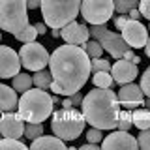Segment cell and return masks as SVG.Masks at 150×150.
Segmentation results:
<instances>
[{
    "instance_id": "bcb514c9",
    "label": "cell",
    "mask_w": 150,
    "mask_h": 150,
    "mask_svg": "<svg viewBox=\"0 0 150 150\" xmlns=\"http://www.w3.org/2000/svg\"><path fill=\"white\" fill-rule=\"evenodd\" d=\"M2 115H4V111H0V120H2Z\"/></svg>"
},
{
    "instance_id": "9a60e30c",
    "label": "cell",
    "mask_w": 150,
    "mask_h": 150,
    "mask_svg": "<svg viewBox=\"0 0 150 150\" xmlns=\"http://www.w3.org/2000/svg\"><path fill=\"white\" fill-rule=\"evenodd\" d=\"M100 144H101V148H103V150H115V148L135 150V148H139L137 139H135L133 135H129L128 131H124V129H116V131H112V133H111V135H107V137L103 139Z\"/></svg>"
},
{
    "instance_id": "c3c4849f",
    "label": "cell",
    "mask_w": 150,
    "mask_h": 150,
    "mask_svg": "<svg viewBox=\"0 0 150 150\" xmlns=\"http://www.w3.org/2000/svg\"><path fill=\"white\" fill-rule=\"evenodd\" d=\"M0 41H2V34H0Z\"/></svg>"
},
{
    "instance_id": "d6986e66",
    "label": "cell",
    "mask_w": 150,
    "mask_h": 150,
    "mask_svg": "<svg viewBox=\"0 0 150 150\" xmlns=\"http://www.w3.org/2000/svg\"><path fill=\"white\" fill-rule=\"evenodd\" d=\"M131 122L139 129L150 128V111L148 109H137V107L131 109Z\"/></svg>"
},
{
    "instance_id": "2e32d148",
    "label": "cell",
    "mask_w": 150,
    "mask_h": 150,
    "mask_svg": "<svg viewBox=\"0 0 150 150\" xmlns=\"http://www.w3.org/2000/svg\"><path fill=\"white\" fill-rule=\"evenodd\" d=\"M118 101L120 105H124L126 109H135V107H141L144 101V94L141 90V86H137L135 83H126L120 84L118 90Z\"/></svg>"
},
{
    "instance_id": "9c48e42d",
    "label": "cell",
    "mask_w": 150,
    "mask_h": 150,
    "mask_svg": "<svg viewBox=\"0 0 150 150\" xmlns=\"http://www.w3.org/2000/svg\"><path fill=\"white\" fill-rule=\"evenodd\" d=\"M19 58H21V66L30 71H40L49 64L51 54L47 53V49L38 41H28L21 47L19 51Z\"/></svg>"
},
{
    "instance_id": "f1b7e54d",
    "label": "cell",
    "mask_w": 150,
    "mask_h": 150,
    "mask_svg": "<svg viewBox=\"0 0 150 150\" xmlns=\"http://www.w3.org/2000/svg\"><path fill=\"white\" fill-rule=\"evenodd\" d=\"M4 148H19V150H26V144L21 143L19 139H13V137H2L0 139V150Z\"/></svg>"
},
{
    "instance_id": "ab89813d",
    "label": "cell",
    "mask_w": 150,
    "mask_h": 150,
    "mask_svg": "<svg viewBox=\"0 0 150 150\" xmlns=\"http://www.w3.org/2000/svg\"><path fill=\"white\" fill-rule=\"evenodd\" d=\"M98 148H100V144H96V143H86L81 146V150H98Z\"/></svg>"
},
{
    "instance_id": "d4e9b609",
    "label": "cell",
    "mask_w": 150,
    "mask_h": 150,
    "mask_svg": "<svg viewBox=\"0 0 150 150\" xmlns=\"http://www.w3.org/2000/svg\"><path fill=\"white\" fill-rule=\"evenodd\" d=\"M81 47H83L84 51H86V54L90 56V58H98V56H101V54H103V47L100 45V41L94 40V38H92V40H88L86 43H83Z\"/></svg>"
},
{
    "instance_id": "83f0119b",
    "label": "cell",
    "mask_w": 150,
    "mask_h": 150,
    "mask_svg": "<svg viewBox=\"0 0 150 150\" xmlns=\"http://www.w3.org/2000/svg\"><path fill=\"white\" fill-rule=\"evenodd\" d=\"M131 126H133V122H131V109L120 111L118 112V122H116V128H118V129H124V131H129Z\"/></svg>"
},
{
    "instance_id": "8fae6325",
    "label": "cell",
    "mask_w": 150,
    "mask_h": 150,
    "mask_svg": "<svg viewBox=\"0 0 150 150\" xmlns=\"http://www.w3.org/2000/svg\"><path fill=\"white\" fill-rule=\"evenodd\" d=\"M21 69L19 53L8 45H0V79H11Z\"/></svg>"
},
{
    "instance_id": "ee69618b",
    "label": "cell",
    "mask_w": 150,
    "mask_h": 150,
    "mask_svg": "<svg viewBox=\"0 0 150 150\" xmlns=\"http://www.w3.org/2000/svg\"><path fill=\"white\" fill-rule=\"evenodd\" d=\"M143 105L146 107V109H150V98H148V96H144V101H143Z\"/></svg>"
},
{
    "instance_id": "e575fe53",
    "label": "cell",
    "mask_w": 150,
    "mask_h": 150,
    "mask_svg": "<svg viewBox=\"0 0 150 150\" xmlns=\"http://www.w3.org/2000/svg\"><path fill=\"white\" fill-rule=\"evenodd\" d=\"M69 98H71V101H73V107H77V105H81V103H83V98H84V96H81L79 92H75V94H71Z\"/></svg>"
},
{
    "instance_id": "30bf717a",
    "label": "cell",
    "mask_w": 150,
    "mask_h": 150,
    "mask_svg": "<svg viewBox=\"0 0 150 150\" xmlns=\"http://www.w3.org/2000/svg\"><path fill=\"white\" fill-rule=\"evenodd\" d=\"M120 34H122L124 41L131 47V49H141V47L146 45L148 28L144 26L141 21H133V19H129V21L124 25V28L120 30Z\"/></svg>"
},
{
    "instance_id": "5b68a950",
    "label": "cell",
    "mask_w": 150,
    "mask_h": 150,
    "mask_svg": "<svg viewBox=\"0 0 150 150\" xmlns=\"http://www.w3.org/2000/svg\"><path fill=\"white\" fill-rule=\"evenodd\" d=\"M53 120H51V129L56 137H60L62 141H75L77 137H81V133L84 131V115L83 111L79 112L75 107L71 109H58L53 111Z\"/></svg>"
},
{
    "instance_id": "603a6c76",
    "label": "cell",
    "mask_w": 150,
    "mask_h": 150,
    "mask_svg": "<svg viewBox=\"0 0 150 150\" xmlns=\"http://www.w3.org/2000/svg\"><path fill=\"white\" fill-rule=\"evenodd\" d=\"M40 135H43V122H26L25 126V137L30 141L38 139Z\"/></svg>"
},
{
    "instance_id": "7c38bea8",
    "label": "cell",
    "mask_w": 150,
    "mask_h": 150,
    "mask_svg": "<svg viewBox=\"0 0 150 150\" xmlns=\"http://www.w3.org/2000/svg\"><path fill=\"white\" fill-rule=\"evenodd\" d=\"M0 133L4 137H13V139L25 137V120L21 118V115L13 111L4 112L2 120H0Z\"/></svg>"
},
{
    "instance_id": "4dcf8cb0",
    "label": "cell",
    "mask_w": 150,
    "mask_h": 150,
    "mask_svg": "<svg viewBox=\"0 0 150 150\" xmlns=\"http://www.w3.org/2000/svg\"><path fill=\"white\" fill-rule=\"evenodd\" d=\"M141 90H143V94L144 96H148L150 98V66L146 69H144V73L141 75Z\"/></svg>"
},
{
    "instance_id": "f546056e",
    "label": "cell",
    "mask_w": 150,
    "mask_h": 150,
    "mask_svg": "<svg viewBox=\"0 0 150 150\" xmlns=\"http://www.w3.org/2000/svg\"><path fill=\"white\" fill-rule=\"evenodd\" d=\"M137 144H139V148H143V150H150V128L141 129V133L137 137Z\"/></svg>"
},
{
    "instance_id": "f6af8a7d",
    "label": "cell",
    "mask_w": 150,
    "mask_h": 150,
    "mask_svg": "<svg viewBox=\"0 0 150 150\" xmlns=\"http://www.w3.org/2000/svg\"><path fill=\"white\" fill-rule=\"evenodd\" d=\"M53 103H54V105H58V103H60V100H58V94H56V96H53Z\"/></svg>"
},
{
    "instance_id": "3957f363",
    "label": "cell",
    "mask_w": 150,
    "mask_h": 150,
    "mask_svg": "<svg viewBox=\"0 0 150 150\" xmlns=\"http://www.w3.org/2000/svg\"><path fill=\"white\" fill-rule=\"evenodd\" d=\"M53 96L41 88H30L23 92L17 105V112L25 122H45L53 115Z\"/></svg>"
},
{
    "instance_id": "cb8c5ba5",
    "label": "cell",
    "mask_w": 150,
    "mask_h": 150,
    "mask_svg": "<svg viewBox=\"0 0 150 150\" xmlns=\"http://www.w3.org/2000/svg\"><path fill=\"white\" fill-rule=\"evenodd\" d=\"M38 36H40V34H38L36 26L34 25H26L21 32H19V34H15V40L23 41V43H28V41H36Z\"/></svg>"
},
{
    "instance_id": "277c9868",
    "label": "cell",
    "mask_w": 150,
    "mask_h": 150,
    "mask_svg": "<svg viewBox=\"0 0 150 150\" xmlns=\"http://www.w3.org/2000/svg\"><path fill=\"white\" fill-rule=\"evenodd\" d=\"M83 0H41V15L43 23L51 28H62L75 21L81 11Z\"/></svg>"
},
{
    "instance_id": "d590c367",
    "label": "cell",
    "mask_w": 150,
    "mask_h": 150,
    "mask_svg": "<svg viewBox=\"0 0 150 150\" xmlns=\"http://www.w3.org/2000/svg\"><path fill=\"white\" fill-rule=\"evenodd\" d=\"M128 17H129V19H133V21H139V19L143 17V15H141V11H139L137 8H133V9H129V11H128Z\"/></svg>"
},
{
    "instance_id": "4fadbf2b",
    "label": "cell",
    "mask_w": 150,
    "mask_h": 150,
    "mask_svg": "<svg viewBox=\"0 0 150 150\" xmlns=\"http://www.w3.org/2000/svg\"><path fill=\"white\" fill-rule=\"evenodd\" d=\"M111 75H112V79H115V83H118V84L133 83L135 77L139 75V68H137V64H135L133 60L118 58L111 66Z\"/></svg>"
},
{
    "instance_id": "7dc6e473",
    "label": "cell",
    "mask_w": 150,
    "mask_h": 150,
    "mask_svg": "<svg viewBox=\"0 0 150 150\" xmlns=\"http://www.w3.org/2000/svg\"><path fill=\"white\" fill-rule=\"evenodd\" d=\"M2 137H4V135H2V133H0V139H2Z\"/></svg>"
},
{
    "instance_id": "52a82bcc",
    "label": "cell",
    "mask_w": 150,
    "mask_h": 150,
    "mask_svg": "<svg viewBox=\"0 0 150 150\" xmlns=\"http://www.w3.org/2000/svg\"><path fill=\"white\" fill-rule=\"evenodd\" d=\"M90 36L94 40L100 41V45L103 47V51H107L112 58H122L124 53L129 49V45L124 41L122 34L118 32H111L107 30L105 25H90Z\"/></svg>"
},
{
    "instance_id": "e0dca14e",
    "label": "cell",
    "mask_w": 150,
    "mask_h": 150,
    "mask_svg": "<svg viewBox=\"0 0 150 150\" xmlns=\"http://www.w3.org/2000/svg\"><path fill=\"white\" fill-rule=\"evenodd\" d=\"M17 105H19L17 90L8 86V84H0V111H4V112L15 111Z\"/></svg>"
},
{
    "instance_id": "f35d334b",
    "label": "cell",
    "mask_w": 150,
    "mask_h": 150,
    "mask_svg": "<svg viewBox=\"0 0 150 150\" xmlns=\"http://www.w3.org/2000/svg\"><path fill=\"white\" fill-rule=\"evenodd\" d=\"M60 105H62L64 109H71V107H73V101H71V98H69V96H66V100H64L62 103H60Z\"/></svg>"
},
{
    "instance_id": "6da1fadb",
    "label": "cell",
    "mask_w": 150,
    "mask_h": 150,
    "mask_svg": "<svg viewBox=\"0 0 150 150\" xmlns=\"http://www.w3.org/2000/svg\"><path fill=\"white\" fill-rule=\"evenodd\" d=\"M49 71L60 86V94L71 96L81 90L90 77V56L81 45H60L49 58Z\"/></svg>"
},
{
    "instance_id": "7a4b0ae2",
    "label": "cell",
    "mask_w": 150,
    "mask_h": 150,
    "mask_svg": "<svg viewBox=\"0 0 150 150\" xmlns=\"http://www.w3.org/2000/svg\"><path fill=\"white\" fill-rule=\"evenodd\" d=\"M81 109L84 120L94 128L100 129H115L118 122L120 101L118 96L111 88H94L83 98Z\"/></svg>"
},
{
    "instance_id": "7bdbcfd3",
    "label": "cell",
    "mask_w": 150,
    "mask_h": 150,
    "mask_svg": "<svg viewBox=\"0 0 150 150\" xmlns=\"http://www.w3.org/2000/svg\"><path fill=\"white\" fill-rule=\"evenodd\" d=\"M144 51H146V54L150 56V36H148V40H146V45H144Z\"/></svg>"
},
{
    "instance_id": "5bb4252c",
    "label": "cell",
    "mask_w": 150,
    "mask_h": 150,
    "mask_svg": "<svg viewBox=\"0 0 150 150\" xmlns=\"http://www.w3.org/2000/svg\"><path fill=\"white\" fill-rule=\"evenodd\" d=\"M60 38L66 41V43L71 45H83L90 40V28L86 25H81L77 21L68 23L66 26L60 28Z\"/></svg>"
},
{
    "instance_id": "484cf974",
    "label": "cell",
    "mask_w": 150,
    "mask_h": 150,
    "mask_svg": "<svg viewBox=\"0 0 150 150\" xmlns=\"http://www.w3.org/2000/svg\"><path fill=\"white\" fill-rule=\"evenodd\" d=\"M98 71H111V62L107 58H101V56H98V58H92L90 60V73H98Z\"/></svg>"
},
{
    "instance_id": "1f68e13d",
    "label": "cell",
    "mask_w": 150,
    "mask_h": 150,
    "mask_svg": "<svg viewBox=\"0 0 150 150\" xmlns=\"http://www.w3.org/2000/svg\"><path fill=\"white\" fill-rule=\"evenodd\" d=\"M86 139H88V143H96V144H100L101 141H103V129L100 128H92L88 129V133H86Z\"/></svg>"
},
{
    "instance_id": "74e56055",
    "label": "cell",
    "mask_w": 150,
    "mask_h": 150,
    "mask_svg": "<svg viewBox=\"0 0 150 150\" xmlns=\"http://www.w3.org/2000/svg\"><path fill=\"white\" fill-rule=\"evenodd\" d=\"M36 30H38V34H45V32H47V25H45V23H36Z\"/></svg>"
},
{
    "instance_id": "ac0fdd59",
    "label": "cell",
    "mask_w": 150,
    "mask_h": 150,
    "mask_svg": "<svg viewBox=\"0 0 150 150\" xmlns=\"http://www.w3.org/2000/svg\"><path fill=\"white\" fill-rule=\"evenodd\" d=\"M30 146L34 150H45V148H53V150H66V141H62L56 135H40L38 139H34L30 143Z\"/></svg>"
},
{
    "instance_id": "44dd1931",
    "label": "cell",
    "mask_w": 150,
    "mask_h": 150,
    "mask_svg": "<svg viewBox=\"0 0 150 150\" xmlns=\"http://www.w3.org/2000/svg\"><path fill=\"white\" fill-rule=\"evenodd\" d=\"M32 77L30 73H17L15 77H13V88H15L17 92H26L32 88Z\"/></svg>"
},
{
    "instance_id": "836d02e7",
    "label": "cell",
    "mask_w": 150,
    "mask_h": 150,
    "mask_svg": "<svg viewBox=\"0 0 150 150\" xmlns=\"http://www.w3.org/2000/svg\"><path fill=\"white\" fill-rule=\"evenodd\" d=\"M129 21V17H128V13H118V17H115V26L118 28V30H122L124 28V25Z\"/></svg>"
},
{
    "instance_id": "ffe728a7",
    "label": "cell",
    "mask_w": 150,
    "mask_h": 150,
    "mask_svg": "<svg viewBox=\"0 0 150 150\" xmlns=\"http://www.w3.org/2000/svg\"><path fill=\"white\" fill-rule=\"evenodd\" d=\"M32 83H34L36 88H41V90H49L51 83H53V75L51 71H47V69H40V71H36L32 75Z\"/></svg>"
},
{
    "instance_id": "7402d4cb",
    "label": "cell",
    "mask_w": 150,
    "mask_h": 150,
    "mask_svg": "<svg viewBox=\"0 0 150 150\" xmlns=\"http://www.w3.org/2000/svg\"><path fill=\"white\" fill-rule=\"evenodd\" d=\"M92 83H94V86H98V88H111L112 83H115V79H112L111 71H98V73H94Z\"/></svg>"
},
{
    "instance_id": "b9f144b4",
    "label": "cell",
    "mask_w": 150,
    "mask_h": 150,
    "mask_svg": "<svg viewBox=\"0 0 150 150\" xmlns=\"http://www.w3.org/2000/svg\"><path fill=\"white\" fill-rule=\"evenodd\" d=\"M51 36H53V38H60V28H51Z\"/></svg>"
},
{
    "instance_id": "4316f807",
    "label": "cell",
    "mask_w": 150,
    "mask_h": 150,
    "mask_svg": "<svg viewBox=\"0 0 150 150\" xmlns=\"http://www.w3.org/2000/svg\"><path fill=\"white\" fill-rule=\"evenodd\" d=\"M116 13H128L129 9L139 6V0H112Z\"/></svg>"
},
{
    "instance_id": "ba28073f",
    "label": "cell",
    "mask_w": 150,
    "mask_h": 150,
    "mask_svg": "<svg viewBox=\"0 0 150 150\" xmlns=\"http://www.w3.org/2000/svg\"><path fill=\"white\" fill-rule=\"evenodd\" d=\"M115 13L112 0H83L81 15L90 25H105Z\"/></svg>"
},
{
    "instance_id": "60d3db41",
    "label": "cell",
    "mask_w": 150,
    "mask_h": 150,
    "mask_svg": "<svg viewBox=\"0 0 150 150\" xmlns=\"http://www.w3.org/2000/svg\"><path fill=\"white\" fill-rule=\"evenodd\" d=\"M133 51H131V47H129V49L128 51H126V53H124V56H122V58H126V60H133Z\"/></svg>"
},
{
    "instance_id": "8992f818",
    "label": "cell",
    "mask_w": 150,
    "mask_h": 150,
    "mask_svg": "<svg viewBox=\"0 0 150 150\" xmlns=\"http://www.w3.org/2000/svg\"><path fill=\"white\" fill-rule=\"evenodd\" d=\"M28 25L26 0H0V30L11 36L19 34Z\"/></svg>"
},
{
    "instance_id": "8d00e7d4",
    "label": "cell",
    "mask_w": 150,
    "mask_h": 150,
    "mask_svg": "<svg viewBox=\"0 0 150 150\" xmlns=\"http://www.w3.org/2000/svg\"><path fill=\"white\" fill-rule=\"evenodd\" d=\"M26 6L30 9H38L41 6V0H26Z\"/></svg>"
},
{
    "instance_id": "d6a6232c",
    "label": "cell",
    "mask_w": 150,
    "mask_h": 150,
    "mask_svg": "<svg viewBox=\"0 0 150 150\" xmlns=\"http://www.w3.org/2000/svg\"><path fill=\"white\" fill-rule=\"evenodd\" d=\"M139 11L144 19L150 21V0H139Z\"/></svg>"
}]
</instances>
